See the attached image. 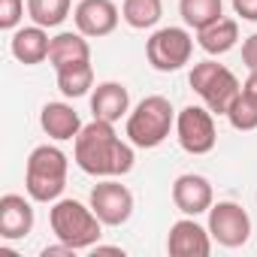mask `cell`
Here are the masks:
<instances>
[{"instance_id":"cell-25","label":"cell","mask_w":257,"mask_h":257,"mask_svg":"<svg viewBox=\"0 0 257 257\" xmlns=\"http://www.w3.org/2000/svg\"><path fill=\"white\" fill-rule=\"evenodd\" d=\"M242 64L248 70H257V34H251L245 43H242Z\"/></svg>"},{"instance_id":"cell-8","label":"cell","mask_w":257,"mask_h":257,"mask_svg":"<svg viewBox=\"0 0 257 257\" xmlns=\"http://www.w3.org/2000/svg\"><path fill=\"white\" fill-rule=\"evenodd\" d=\"M209 233L224 248H242L251 236V218L239 203H212L209 209Z\"/></svg>"},{"instance_id":"cell-7","label":"cell","mask_w":257,"mask_h":257,"mask_svg":"<svg viewBox=\"0 0 257 257\" xmlns=\"http://www.w3.org/2000/svg\"><path fill=\"white\" fill-rule=\"evenodd\" d=\"M176 137H179V146L188 155H209L218 143L212 112L203 109V106H185L176 115Z\"/></svg>"},{"instance_id":"cell-16","label":"cell","mask_w":257,"mask_h":257,"mask_svg":"<svg viewBox=\"0 0 257 257\" xmlns=\"http://www.w3.org/2000/svg\"><path fill=\"white\" fill-rule=\"evenodd\" d=\"M49 46H52V40H49L46 28H40V25L22 28V31H16V37H13V55H16V61L28 64V67L43 64V61L49 58Z\"/></svg>"},{"instance_id":"cell-29","label":"cell","mask_w":257,"mask_h":257,"mask_svg":"<svg viewBox=\"0 0 257 257\" xmlns=\"http://www.w3.org/2000/svg\"><path fill=\"white\" fill-rule=\"evenodd\" d=\"M94 254H124L121 248H106V245H94Z\"/></svg>"},{"instance_id":"cell-11","label":"cell","mask_w":257,"mask_h":257,"mask_svg":"<svg viewBox=\"0 0 257 257\" xmlns=\"http://www.w3.org/2000/svg\"><path fill=\"white\" fill-rule=\"evenodd\" d=\"M73 19H76L79 34H85V37H109L118 28L121 13H118V7L112 0H82L76 7V13H73Z\"/></svg>"},{"instance_id":"cell-10","label":"cell","mask_w":257,"mask_h":257,"mask_svg":"<svg viewBox=\"0 0 257 257\" xmlns=\"http://www.w3.org/2000/svg\"><path fill=\"white\" fill-rule=\"evenodd\" d=\"M167 251L173 257H209L212 254V233L206 227H200L194 221V215L182 218L170 227Z\"/></svg>"},{"instance_id":"cell-5","label":"cell","mask_w":257,"mask_h":257,"mask_svg":"<svg viewBox=\"0 0 257 257\" xmlns=\"http://www.w3.org/2000/svg\"><path fill=\"white\" fill-rule=\"evenodd\" d=\"M188 82H191V88L203 97L206 109L215 112V115H227L230 106H233V100L242 94L239 79H236L224 64H215V61H200V64H194Z\"/></svg>"},{"instance_id":"cell-18","label":"cell","mask_w":257,"mask_h":257,"mask_svg":"<svg viewBox=\"0 0 257 257\" xmlns=\"http://www.w3.org/2000/svg\"><path fill=\"white\" fill-rule=\"evenodd\" d=\"M236 40H239V25L233 19H218L209 28L197 31V43L206 55H224L236 46Z\"/></svg>"},{"instance_id":"cell-27","label":"cell","mask_w":257,"mask_h":257,"mask_svg":"<svg viewBox=\"0 0 257 257\" xmlns=\"http://www.w3.org/2000/svg\"><path fill=\"white\" fill-rule=\"evenodd\" d=\"M76 254V248H70V245H49V248H43V257H73Z\"/></svg>"},{"instance_id":"cell-4","label":"cell","mask_w":257,"mask_h":257,"mask_svg":"<svg viewBox=\"0 0 257 257\" xmlns=\"http://www.w3.org/2000/svg\"><path fill=\"white\" fill-rule=\"evenodd\" d=\"M52 233L58 236V242L82 251V248H94L100 242V227L103 221L97 218L94 209L82 206L79 200H58L52 206Z\"/></svg>"},{"instance_id":"cell-9","label":"cell","mask_w":257,"mask_h":257,"mask_svg":"<svg viewBox=\"0 0 257 257\" xmlns=\"http://www.w3.org/2000/svg\"><path fill=\"white\" fill-rule=\"evenodd\" d=\"M91 209L106 227H121L134 215V194L127 191L121 182H100L91 191Z\"/></svg>"},{"instance_id":"cell-6","label":"cell","mask_w":257,"mask_h":257,"mask_svg":"<svg viewBox=\"0 0 257 257\" xmlns=\"http://www.w3.org/2000/svg\"><path fill=\"white\" fill-rule=\"evenodd\" d=\"M146 55H149V64L161 73H176L182 70L191 55H194V40L185 28H161L149 37L146 43Z\"/></svg>"},{"instance_id":"cell-28","label":"cell","mask_w":257,"mask_h":257,"mask_svg":"<svg viewBox=\"0 0 257 257\" xmlns=\"http://www.w3.org/2000/svg\"><path fill=\"white\" fill-rule=\"evenodd\" d=\"M242 91H245L248 97H254V100H257V70H251V73H248V79H245Z\"/></svg>"},{"instance_id":"cell-19","label":"cell","mask_w":257,"mask_h":257,"mask_svg":"<svg viewBox=\"0 0 257 257\" xmlns=\"http://www.w3.org/2000/svg\"><path fill=\"white\" fill-rule=\"evenodd\" d=\"M179 13H182L188 28L203 31L212 22L224 19V4L221 0H179Z\"/></svg>"},{"instance_id":"cell-14","label":"cell","mask_w":257,"mask_h":257,"mask_svg":"<svg viewBox=\"0 0 257 257\" xmlns=\"http://www.w3.org/2000/svg\"><path fill=\"white\" fill-rule=\"evenodd\" d=\"M40 124H43V131H46L52 140H58V143L76 140L79 131L85 127V124L79 121V112H76L73 106H67V103H46L43 112H40Z\"/></svg>"},{"instance_id":"cell-26","label":"cell","mask_w":257,"mask_h":257,"mask_svg":"<svg viewBox=\"0 0 257 257\" xmlns=\"http://www.w3.org/2000/svg\"><path fill=\"white\" fill-rule=\"evenodd\" d=\"M233 10L245 22H257V0H233Z\"/></svg>"},{"instance_id":"cell-1","label":"cell","mask_w":257,"mask_h":257,"mask_svg":"<svg viewBox=\"0 0 257 257\" xmlns=\"http://www.w3.org/2000/svg\"><path fill=\"white\" fill-rule=\"evenodd\" d=\"M76 164L88 176H100V179L124 176L134 170V149L118 140L112 121L94 118L76 137Z\"/></svg>"},{"instance_id":"cell-24","label":"cell","mask_w":257,"mask_h":257,"mask_svg":"<svg viewBox=\"0 0 257 257\" xmlns=\"http://www.w3.org/2000/svg\"><path fill=\"white\" fill-rule=\"evenodd\" d=\"M25 16V0H0V31H13Z\"/></svg>"},{"instance_id":"cell-21","label":"cell","mask_w":257,"mask_h":257,"mask_svg":"<svg viewBox=\"0 0 257 257\" xmlns=\"http://www.w3.org/2000/svg\"><path fill=\"white\" fill-rule=\"evenodd\" d=\"M164 16V4L161 0H124L121 4V19L131 25L134 31H146L155 28Z\"/></svg>"},{"instance_id":"cell-22","label":"cell","mask_w":257,"mask_h":257,"mask_svg":"<svg viewBox=\"0 0 257 257\" xmlns=\"http://www.w3.org/2000/svg\"><path fill=\"white\" fill-rule=\"evenodd\" d=\"M28 16L40 28H58L70 16V0H28Z\"/></svg>"},{"instance_id":"cell-23","label":"cell","mask_w":257,"mask_h":257,"mask_svg":"<svg viewBox=\"0 0 257 257\" xmlns=\"http://www.w3.org/2000/svg\"><path fill=\"white\" fill-rule=\"evenodd\" d=\"M227 118H230V124L236 127V131H257V100L242 91V94L233 100Z\"/></svg>"},{"instance_id":"cell-12","label":"cell","mask_w":257,"mask_h":257,"mask_svg":"<svg viewBox=\"0 0 257 257\" xmlns=\"http://www.w3.org/2000/svg\"><path fill=\"white\" fill-rule=\"evenodd\" d=\"M173 203L185 215H203L212 209V185L197 173H185L173 182Z\"/></svg>"},{"instance_id":"cell-20","label":"cell","mask_w":257,"mask_h":257,"mask_svg":"<svg viewBox=\"0 0 257 257\" xmlns=\"http://www.w3.org/2000/svg\"><path fill=\"white\" fill-rule=\"evenodd\" d=\"M55 73H58V88H61L64 97H82L94 85V67H91V61L67 64V67H61Z\"/></svg>"},{"instance_id":"cell-13","label":"cell","mask_w":257,"mask_h":257,"mask_svg":"<svg viewBox=\"0 0 257 257\" xmlns=\"http://www.w3.org/2000/svg\"><path fill=\"white\" fill-rule=\"evenodd\" d=\"M34 230V206L22 194L0 197V236L4 239H25Z\"/></svg>"},{"instance_id":"cell-2","label":"cell","mask_w":257,"mask_h":257,"mask_svg":"<svg viewBox=\"0 0 257 257\" xmlns=\"http://www.w3.org/2000/svg\"><path fill=\"white\" fill-rule=\"evenodd\" d=\"M67 155L58 146H40L28 158V173H25V188L28 197L37 203H55L64 188H67Z\"/></svg>"},{"instance_id":"cell-15","label":"cell","mask_w":257,"mask_h":257,"mask_svg":"<svg viewBox=\"0 0 257 257\" xmlns=\"http://www.w3.org/2000/svg\"><path fill=\"white\" fill-rule=\"evenodd\" d=\"M127 109H131V94H127V88L121 82H103V85L94 88V94H91V112H94V118L115 124Z\"/></svg>"},{"instance_id":"cell-17","label":"cell","mask_w":257,"mask_h":257,"mask_svg":"<svg viewBox=\"0 0 257 257\" xmlns=\"http://www.w3.org/2000/svg\"><path fill=\"white\" fill-rule=\"evenodd\" d=\"M79 61H91V46H88L85 34H58V37H52L49 64L55 70H61L67 64H79Z\"/></svg>"},{"instance_id":"cell-3","label":"cell","mask_w":257,"mask_h":257,"mask_svg":"<svg viewBox=\"0 0 257 257\" xmlns=\"http://www.w3.org/2000/svg\"><path fill=\"white\" fill-rule=\"evenodd\" d=\"M176 124L173 103L161 94H152L137 103V109L127 115V140L137 149H158Z\"/></svg>"}]
</instances>
